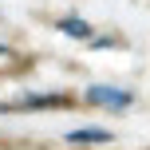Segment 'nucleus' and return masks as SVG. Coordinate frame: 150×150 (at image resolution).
<instances>
[{
  "mask_svg": "<svg viewBox=\"0 0 150 150\" xmlns=\"http://www.w3.org/2000/svg\"><path fill=\"white\" fill-rule=\"evenodd\" d=\"M36 107H71V103H67V99H59V95H36V99L16 103V111H36Z\"/></svg>",
  "mask_w": 150,
  "mask_h": 150,
  "instance_id": "obj_3",
  "label": "nucleus"
},
{
  "mask_svg": "<svg viewBox=\"0 0 150 150\" xmlns=\"http://www.w3.org/2000/svg\"><path fill=\"white\" fill-rule=\"evenodd\" d=\"M59 28H63V32H71L75 40H87V36H95V32H91V28H87L83 20H75V16H67V20H59Z\"/></svg>",
  "mask_w": 150,
  "mask_h": 150,
  "instance_id": "obj_4",
  "label": "nucleus"
},
{
  "mask_svg": "<svg viewBox=\"0 0 150 150\" xmlns=\"http://www.w3.org/2000/svg\"><path fill=\"white\" fill-rule=\"evenodd\" d=\"M0 55H8V47H4V44H0Z\"/></svg>",
  "mask_w": 150,
  "mask_h": 150,
  "instance_id": "obj_5",
  "label": "nucleus"
},
{
  "mask_svg": "<svg viewBox=\"0 0 150 150\" xmlns=\"http://www.w3.org/2000/svg\"><path fill=\"white\" fill-rule=\"evenodd\" d=\"M91 103L99 107H111V111H127L130 107V91H119V87H107V83H95V87L87 91Z\"/></svg>",
  "mask_w": 150,
  "mask_h": 150,
  "instance_id": "obj_1",
  "label": "nucleus"
},
{
  "mask_svg": "<svg viewBox=\"0 0 150 150\" xmlns=\"http://www.w3.org/2000/svg\"><path fill=\"white\" fill-rule=\"evenodd\" d=\"M67 142H111V130L103 127H79V130H67Z\"/></svg>",
  "mask_w": 150,
  "mask_h": 150,
  "instance_id": "obj_2",
  "label": "nucleus"
}]
</instances>
